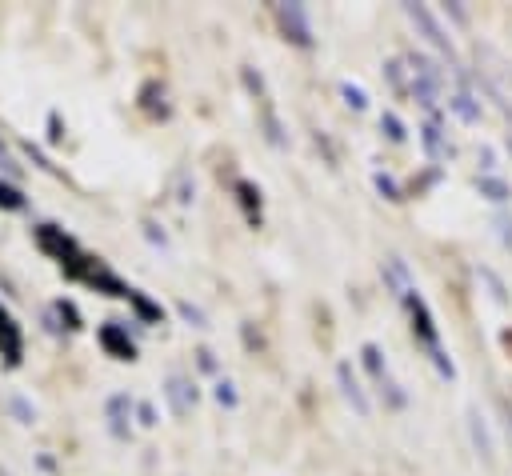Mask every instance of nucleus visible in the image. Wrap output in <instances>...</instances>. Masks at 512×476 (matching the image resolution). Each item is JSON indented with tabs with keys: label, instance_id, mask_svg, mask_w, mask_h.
<instances>
[{
	"label": "nucleus",
	"instance_id": "nucleus-1",
	"mask_svg": "<svg viewBox=\"0 0 512 476\" xmlns=\"http://www.w3.org/2000/svg\"><path fill=\"white\" fill-rule=\"evenodd\" d=\"M272 12H276V24H280V32H284L288 44H296V48H312L316 44V32H312V20H308V8L304 4L288 0V4H276Z\"/></svg>",
	"mask_w": 512,
	"mask_h": 476
},
{
	"label": "nucleus",
	"instance_id": "nucleus-2",
	"mask_svg": "<svg viewBox=\"0 0 512 476\" xmlns=\"http://www.w3.org/2000/svg\"><path fill=\"white\" fill-rule=\"evenodd\" d=\"M404 16L416 24V32L432 44V48H440L448 60H456V44H452V36H448V28L436 20V12L428 8V4H404Z\"/></svg>",
	"mask_w": 512,
	"mask_h": 476
},
{
	"label": "nucleus",
	"instance_id": "nucleus-3",
	"mask_svg": "<svg viewBox=\"0 0 512 476\" xmlns=\"http://www.w3.org/2000/svg\"><path fill=\"white\" fill-rule=\"evenodd\" d=\"M336 380H340L344 400L356 408V416H368V412H372V404H368V396H364V388H360V380H356V372H352V364H348V360H340V364H336Z\"/></svg>",
	"mask_w": 512,
	"mask_h": 476
},
{
	"label": "nucleus",
	"instance_id": "nucleus-4",
	"mask_svg": "<svg viewBox=\"0 0 512 476\" xmlns=\"http://www.w3.org/2000/svg\"><path fill=\"white\" fill-rule=\"evenodd\" d=\"M168 404H172V412L176 416H188L192 412V404H196V388H192V380L188 376H168Z\"/></svg>",
	"mask_w": 512,
	"mask_h": 476
},
{
	"label": "nucleus",
	"instance_id": "nucleus-5",
	"mask_svg": "<svg viewBox=\"0 0 512 476\" xmlns=\"http://www.w3.org/2000/svg\"><path fill=\"white\" fill-rule=\"evenodd\" d=\"M476 188H480V196L484 200H492V204H504L512 192H508V184L500 180V176H476Z\"/></svg>",
	"mask_w": 512,
	"mask_h": 476
},
{
	"label": "nucleus",
	"instance_id": "nucleus-6",
	"mask_svg": "<svg viewBox=\"0 0 512 476\" xmlns=\"http://www.w3.org/2000/svg\"><path fill=\"white\" fill-rule=\"evenodd\" d=\"M468 428H472V444L480 448V456H484V460H492V440H488V432H484V424H480V416H476V412H468Z\"/></svg>",
	"mask_w": 512,
	"mask_h": 476
},
{
	"label": "nucleus",
	"instance_id": "nucleus-7",
	"mask_svg": "<svg viewBox=\"0 0 512 476\" xmlns=\"http://www.w3.org/2000/svg\"><path fill=\"white\" fill-rule=\"evenodd\" d=\"M448 104H452V108L460 112V120H468V124H472V120H480V104H476V100H472L468 92H456V96H452Z\"/></svg>",
	"mask_w": 512,
	"mask_h": 476
},
{
	"label": "nucleus",
	"instance_id": "nucleus-8",
	"mask_svg": "<svg viewBox=\"0 0 512 476\" xmlns=\"http://www.w3.org/2000/svg\"><path fill=\"white\" fill-rule=\"evenodd\" d=\"M124 412H128V396H112L108 400V416H112V428L124 432Z\"/></svg>",
	"mask_w": 512,
	"mask_h": 476
},
{
	"label": "nucleus",
	"instance_id": "nucleus-9",
	"mask_svg": "<svg viewBox=\"0 0 512 476\" xmlns=\"http://www.w3.org/2000/svg\"><path fill=\"white\" fill-rule=\"evenodd\" d=\"M380 128L388 132V140H404V124H400L396 112H384V116H380Z\"/></svg>",
	"mask_w": 512,
	"mask_h": 476
},
{
	"label": "nucleus",
	"instance_id": "nucleus-10",
	"mask_svg": "<svg viewBox=\"0 0 512 476\" xmlns=\"http://www.w3.org/2000/svg\"><path fill=\"white\" fill-rule=\"evenodd\" d=\"M0 208H12V212L24 208V196H20L12 184H4V180H0Z\"/></svg>",
	"mask_w": 512,
	"mask_h": 476
},
{
	"label": "nucleus",
	"instance_id": "nucleus-11",
	"mask_svg": "<svg viewBox=\"0 0 512 476\" xmlns=\"http://www.w3.org/2000/svg\"><path fill=\"white\" fill-rule=\"evenodd\" d=\"M340 92H344V100H348L352 108H368V96H364L360 88H352V84H340Z\"/></svg>",
	"mask_w": 512,
	"mask_h": 476
},
{
	"label": "nucleus",
	"instance_id": "nucleus-12",
	"mask_svg": "<svg viewBox=\"0 0 512 476\" xmlns=\"http://www.w3.org/2000/svg\"><path fill=\"white\" fill-rule=\"evenodd\" d=\"M216 400H220V404H236V392H232V384H220V388H216Z\"/></svg>",
	"mask_w": 512,
	"mask_h": 476
},
{
	"label": "nucleus",
	"instance_id": "nucleus-13",
	"mask_svg": "<svg viewBox=\"0 0 512 476\" xmlns=\"http://www.w3.org/2000/svg\"><path fill=\"white\" fill-rule=\"evenodd\" d=\"M0 168H4V172H12V176L20 172V168H16V160L8 156V148H4V144H0Z\"/></svg>",
	"mask_w": 512,
	"mask_h": 476
},
{
	"label": "nucleus",
	"instance_id": "nucleus-14",
	"mask_svg": "<svg viewBox=\"0 0 512 476\" xmlns=\"http://www.w3.org/2000/svg\"><path fill=\"white\" fill-rule=\"evenodd\" d=\"M508 152H512V132H508Z\"/></svg>",
	"mask_w": 512,
	"mask_h": 476
}]
</instances>
